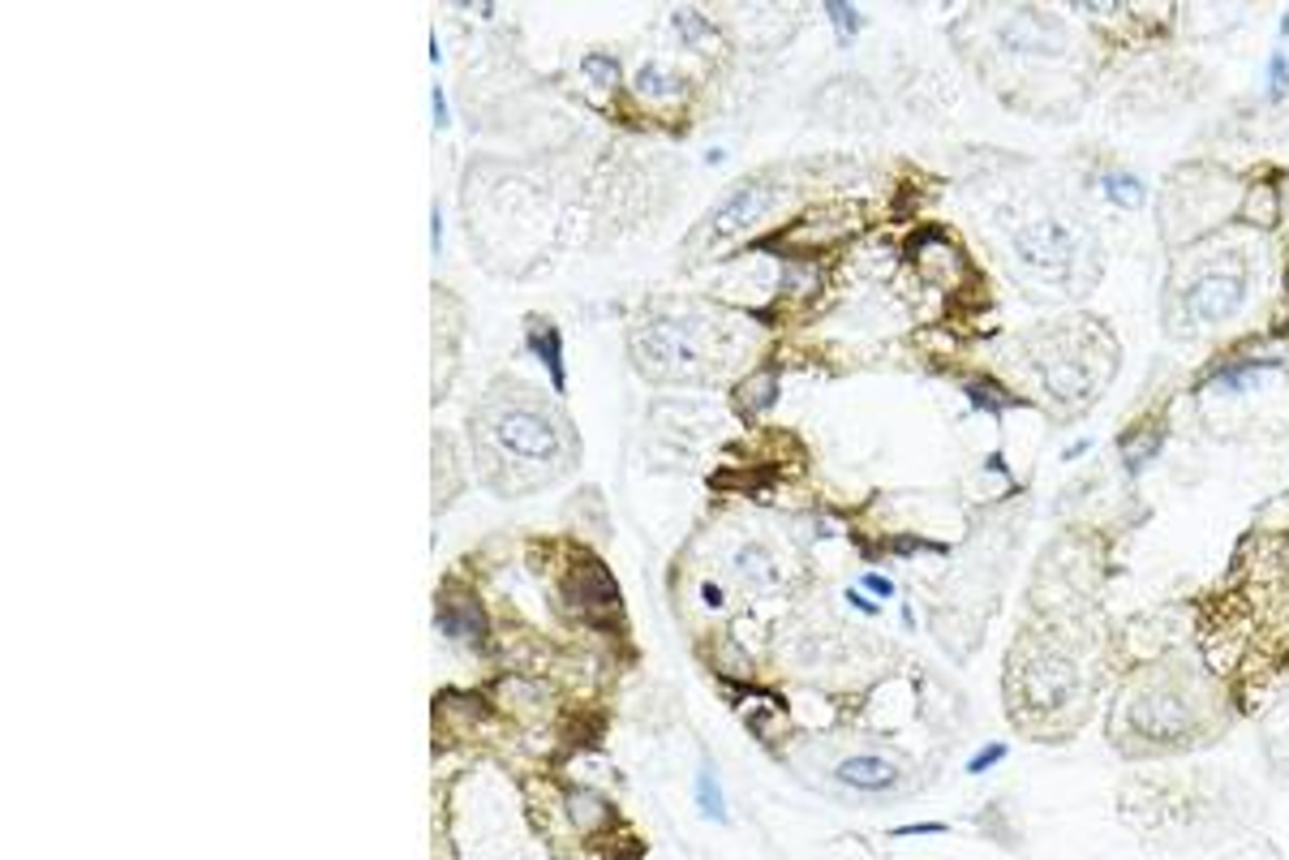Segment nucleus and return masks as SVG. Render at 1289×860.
<instances>
[{
  "label": "nucleus",
  "mask_w": 1289,
  "mask_h": 860,
  "mask_svg": "<svg viewBox=\"0 0 1289 860\" xmlns=\"http://www.w3.org/2000/svg\"><path fill=\"white\" fill-rule=\"evenodd\" d=\"M1113 362L1118 358L1105 336L1088 344V323H1058L1045 331L1040 344H1031V366L1040 374V388L1058 409H1070V418L1105 392Z\"/></svg>",
  "instance_id": "4"
},
{
  "label": "nucleus",
  "mask_w": 1289,
  "mask_h": 860,
  "mask_svg": "<svg viewBox=\"0 0 1289 860\" xmlns=\"http://www.w3.org/2000/svg\"><path fill=\"white\" fill-rule=\"evenodd\" d=\"M773 397H778V379L773 374H752L740 392H736V400H740L748 413H766L773 404Z\"/></svg>",
  "instance_id": "15"
},
{
  "label": "nucleus",
  "mask_w": 1289,
  "mask_h": 860,
  "mask_svg": "<svg viewBox=\"0 0 1289 860\" xmlns=\"http://www.w3.org/2000/svg\"><path fill=\"white\" fill-rule=\"evenodd\" d=\"M1083 680L1079 667L1066 659L1062 650H1031L1010 659V714H1019L1028 731L1045 719H1062L1066 710L1079 701Z\"/></svg>",
  "instance_id": "6"
},
{
  "label": "nucleus",
  "mask_w": 1289,
  "mask_h": 860,
  "mask_svg": "<svg viewBox=\"0 0 1289 860\" xmlns=\"http://www.w3.org/2000/svg\"><path fill=\"white\" fill-rule=\"evenodd\" d=\"M529 353H538V358L547 362L554 392H563L568 379H563V349H559V328H554V323H547V319H533V323H529Z\"/></svg>",
  "instance_id": "10"
},
{
  "label": "nucleus",
  "mask_w": 1289,
  "mask_h": 860,
  "mask_svg": "<svg viewBox=\"0 0 1289 860\" xmlns=\"http://www.w3.org/2000/svg\"><path fill=\"white\" fill-rule=\"evenodd\" d=\"M1006 758V744H989V749H980L976 758L967 761V774H980V770H989V766H998V761Z\"/></svg>",
  "instance_id": "21"
},
{
  "label": "nucleus",
  "mask_w": 1289,
  "mask_h": 860,
  "mask_svg": "<svg viewBox=\"0 0 1289 860\" xmlns=\"http://www.w3.org/2000/svg\"><path fill=\"white\" fill-rule=\"evenodd\" d=\"M1100 190H1105V199L1113 202V207H1122V211H1139L1143 199H1148V186L1135 172H1118V168L1100 177Z\"/></svg>",
  "instance_id": "12"
},
{
  "label": "nucleus",
  "mask_w": 1289,
  "mask_h": 860,
  "mask_svg": "<svg viewBox=\"0 0 1289 860\" xmlns=\"http://www.w3.org/2000/svg\"><path fill=\"white\" fill-rule=\"evenodd\" d=\"M743 568V572H748V577H752V581H761V586H770L773 577H778V572H773V563L766 560V556H761V551H757V547H748V551H743L740 560H736Z\"/></svg>",
  "instance_id": "18"
},
{
  "label": "nucleus",
  "mask_w": 1289,
  "mask_h": 860,
  "mask_svg": "<svg viewBox=\"0 0 1289 860\" xmlns=\"http://www.w3.org/2000/svg\"><path fill=\"white\" fill-rule=\"evenodd\" d=\"M706 331L692 319H649L632 336V358L658 379H692L706 366Z\"/></svg>",
  "instance_id": "7"
},
{
  "label": "nucleus",
  "mask_w": 1289,
  "mask_h": 860,
  "mask_svg": "<svg viewBox=\"0 0 1289 860\" xmlns=\"http://www.w3.org/2000/svg\"><path fill=\"white\" fill-rule=\"evenodd\" d=\"M697 804H701V813H706L709 822H727V800H722V788H718V779H713L709 766L697 770Z\"/></svg>",
  "instance_id": "14"
},
{
  "label": "nucleus",
  "mask_w": 1289,
  "mask_h": 860,
  "mask_svg": "<svg viewBox=\"0 0 1289 860\" xmlns=\"http://www.w3.org/2000/svg\"><path fill=\"white\" fill-rule=\"evenodd\" d=\"M1289 96V61L1286 52H1272L1268 57V100L1281 103Z\"/></svg>",
  "instance_id": "17"
},
{
  "label": "nucleus",
  "mask_w": 1289,
  "mask_h": 860,
  "mask_svg": "<svg viewBox=\"0 0 1289 860\" xmlns=\"http://www.w3.org/2000/svg\"><path fill=\"white\" fill-rule=\"evenodd\" d=\"M1247 293H1251V280H1247V259L1242 254H1225L1221 263H1203L1169 298L1165 331L1178 336V340L1217 331L1221 323L1238 319V310L1247 306Z\"/></svg>",
  "instance_id": "5"
},
{
  "label": "nucleus",
  "mask_w": 1289,
  "mask_h": 860,
  "mask_svg": "<svg viewBox=\"0 0 1289 860\" xmlns=\"http://www.w3.org/2000/svg\"><path fill=\"white\" fill-rule=\"evenodd\" d=\"M1199 740H1208V706L1182 667L1143 671L1113 706V744L1130 758L1178 753Z\"/></svg>",
  "instance_id": "2"
},
{
  "label": "nucleus",
  "mask_w": 1289,
  "mask_h": 860,
  "mask_svg": "<svg viewBox=\"0 0 1289 860\" xmlns=\"http://www.w3.org/2000/svg\"><path fill=\"white\" fill-rule=\"evenodd\" d=\"M637 87H641L644 96H653V100H658V96H667V91H671V87H676V78H667V73H662V69L644 66L641 73H637Z\"/></svg>",
  "instance_id": "19"
},
{
  "label": "nucleus",
  "mask_w": 1289,
  "mask_h": 860,
  "mask_svg": "<svg viewBox=\"0 0 1289 860\" xmlns=\"http://www.w3.org/2000/svg\"><path fill=\"white\" fill-rule=\"evenodd\" d=\"M1118 452H1122V464H1127L1130 478H1139V473L1148 469V461H1157V452H1160V434H1152V430H1148V427H1143V430H1130L1127 439H1122V448H1118Z\"/></svg>",
  "instance_id": "13"
},
{
  "label": "nucleus",
  "mask_w": 1289,
  "mask_h": 860,
  "mask_svg": "<svg viewBox=\"0 0 1289 860\" xmlns=\"http://www.w3.org/2000/svg\"><path fill=\"white\" fill-rule=\"evenodd\" d=\"M584 73H589L593 82L611 87V82H614V57H607V52H589V57H584Z\"/></svg>",
  "instance_id": "20"
},
{
  "label": "nucleus",
  "mask_w": 1289,
  "mask_h": 860,
  "mask_svg": "<svg viewBox=\"0 0 1289 860\" xmlns=\"http://www.w3.org/2000/svg\"><path fill=\"white\" fill-rule=\"evenodd\" d=\"M439 629L473 646V641H482L486 637V616L473 607V602H464V598H460L456 607H451V602H439Z\"/></svg>",
  "instance_id": "11"
},
{
  "label": "nucleus",
  "mask_w": 1289,
  "mask_h": 860,
  "mask_svg": "<svg viewBox=\"0 0 1289 860\" xmlns=\"http://www.w3.org/2000/svg\"><path fill=\"white\" fill-rule=\"evenodd\" d=\"M865 590H869V594H877V598H895V581H890V577H877V572H869V577H865Z\"/></svg>",
  "instance_id": "22"
},
{
  "label": "nucleus",
  "mask_w": 1289,
  "mask_h": 860,
  "mask_svg": "<svg viewBox=\"0 0 1289 860\" xmlns=\"http://www.w3.org/2000/svg\"><path fill=\"white\" fill-rule=\"evenodd\" d=\"M1010 259L1015 267L1045 284L1058 298H1079L1096 284V246L1092 232L1079 229L1070 216H1031L1019 229H1010Z\"/></svg>",
  "instance_id": "3"
},
{
  "label": "nucleus",
  "mask_w": 1289,
  "mask_h": 860,
  "mask_svg": "<svg viewBox=\"0 0 1289 860\" xmlns=\"http://www.w3.org/2000/svg\"><path fill=\"white\" fill-rule=\"evenodd\" d=\"M826 18L835 22L838 43H851V39H856V31H860V22H865V18H860V9H851V4H838V0H830V4H826Z\"/></svg>",
  "instance_id": "16"
},
{
  "label": "nucleus",
  "mask_w": 1289,
  "mask_h": 860,
  "mask_svg": "<svg viewBox=\"0 0 1289 860\" xmlns=\"http://www.w3.org/2000/svg\"><path fill=\"white\" fill-rule=\"evenodd\" d=\"M773 194H778V186H773L770 172L748 177V181H740V186H731L706 220L688 232V254H713L718 246L736 241L740 232H748L761 216H766V211H770Z\"/></svg>",
  "instance_id": "8"
},
{
  "label": "nucleus",
  "mask_w": 1289,
  "mask_h": 860,
  "mask_svg": "<svg viewBox=\"0 0 1289 860\" xmlns=\"http://www.w3.org/2000/svg\"><path fill=\"white\" fill-rule=\"evenodd\" d=\"M448 100H443V91H434V126H439V130H448Z\"/></svg>",
  "instance_id": "23"
},
{
  "label": "nucleus",
  "mask_w": 1289,
  "mask_h": 860,
  "mask_svg": "<svg viewBox=\"0 0 1289 860\" xmlns=\"http://www.w3.org/2000/svg\"><path fill=\"white\" fill-rule=\"evenodd\" d=\"M835 783H842L847 792H895L907 783L902 766L886 753H847L835 761Z\"/></svg>",
  "instance_id": "9"
},
{
  "label": "nucleus",
  "mask_w": 1289,
  "mask_h": 860,
  "mask_svg": "<svg viewBox=\"0 0 1289 860\" xmlns=\"http://www.w3.org/2000/svg\"><path fill=\"white\" fill-rule=\"evenodd\" d=\"M473 439L486 487L499 496L538 491L572 464V430H563L554 409L512 383L482 400Z\"/></svg>",
  "instance_id": "1"
}]
</instances>
